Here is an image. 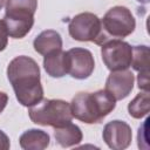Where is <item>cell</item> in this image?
Wrapping results in <instances>:
<instances>
[{
    "label": "cell",
    "instance_id": "cell-20",
    "mask_svg": "<svg viewBox=\"0 0 150 150\" xmlns=\"http://www.w3.org/2000/svg\"><path fill=\"white\" fill-rule=\"evenodd\" d=\"M9 146H11V143H9L8 136L2 130H0V150H8Z\"/></svg>",
    "mask_w": 150,
    "mask_h": 150
},
{
    "label": "cell",
    "instance_id": "cell-12",
    "mask_svg": "<svg viewBox=\"0 0 150 150\" xmlns=\"http://www.w3.org/2000/svg\"><path fill=\"white\" fill-rule=\"evenodd\" d=\"M33 47L36 53L47 55L55 50L62 49V38L54 29H47L41 32L33 41Z\"/></svg>",
    "mask_w": 150,
    "mask_h": 150
},
{
    "label": "cell",
    "instance_id": "cell-9",
    "mask_svg": "<svg viewBox=\"0 0 150 150\" xmlns=\"http://www.w3.org/2000/svg\"><path fill=\"white\" fill-rule=\"evenodd\" d=\"M102 137L110 149L123 150L130 145L132 139V131L127 122L114 120L104 125Z\"/></svg>",
    "mask_w": 150,
    "mask_h": 150
},
{
    "label": "cell",
    "instance_id": "cell-6",
    "mask_svg": "<svg viewBox=\"0 0 150 150\" xmlns=\"http://www.w3.org/2000/svg\"><path fill=\"white\" fill-rule=\"evenodd\" d=\"M102 28L109 39L129 36L136 27V20L129 8L124 6L111 7L101 20Z\"/></svg>",
    "mask_w": 150,
    "mask_h": 150
},
{
    "label": "cell",
    "instance_id": "cell-22",
    "mask_svg": "<svg viewBox=\"0 0 150 150\" xmlns=\"http://www.w3.org/2000/svg\"><path fill=\"white\" fill-rule=\"evenodd\" d=\"M138 2H141V4H148L150 0H137Z\"/></svg>",
    "mask_w": 150,
    "mask_h": 150
},
{
    "label": "cell",
    "instance_id": "cell-16",
    "mask_svg": "<svg viewBox=\"0 0 150 150\" xmlns=\"http://www.w3.org/2000/svg\"><path fill=\"white\" fill-rule=\"evenodd\" d=\"M132 68L141 71H149V48L148 46H134L132 47V57L131 64Z\"/></svg>",
    "mask_w": 150,
    "mask_h": 150
},
{
    "label": "cell",
    "instance_id": "cell-11",
    "mask_svg": "<svg viewBox=\"0 0 150 150\" xmlns=\"http://www.w3.org/2000/svg\"><path fill=\"white\" fill-rule=\"evenodd\" d=\"M43 67L50 77H62L68 74V55L62 49L43 56Z\"/></svg>",
    "mask_w": 150,
    "mask_h": 150
},
{
    "label": "cell",
    "instance_id": "cell-14",
    "mask_svg": "<svg viewBox=\"0 0 150 150\" xmlns=\"http://www.w3.org/2000/svg\"><path fill=\"white\" fill-rule=\"evenodd\" d=\"M49 135L40 129L26 130L19 138L20 146L25 150H43L49 145Z\"/></svg>",
    "mask_w": 150,
    "mask_h": 150
},
{
    "label": "cell",
    "instance_id": "cell-8",
    "mask_svg": "<svg viewBox=\"0 0 150 150\" xmlns=\"http://www.w3.org/2000/svg\"><path fill=\"white\" fill-rule=\"evenodd\" d=\"M68 74L76 80L88 79L95 68V61L91 52L86 48L75 47L67 50Z\"/></svg>",
    "mask_w": 150,
    "mask_h": 150
},
{
    "label": "cell",
    "instance_id": "cell-15",
    "mask_svg": "<svg viewBox=\"0 0 150 150\" xmlns=\"http://www.w3.org/2000/svg\"><path fill=\"white\" fill-rule=\"evenodd\" d=\"M150 109V96L149 91L139 93L128 104V112L134 118H142L148 115Z\"/></svg>",
    "mask_w": 150,
    "mask_h": 150
},
{
    "label": "cell",
    "instance_id": "cell-21",
    "mask_svg": "<svg viewBox=\"0 0 150 150\" xmlns=\"http://www.w3.org/2000/svg\"><path fill=\"white\" fill-rule=\"evenodd\" d=\"M7 102H8V95L6 93H4V91H0V114L6 108Z\"/></svg>",
    "mask_w": 150,
    "mask_h": 150
},
{
    "label": "cell",
    "instance_id": "cell-3",
    "mask_svg": "<svg viewBox=\"0 0 150 150\" xmlns=\"http://www.w3.org/2000/svg\"><path fill=\"white\" fill-rule=\"evenodd\" d=\"M4 21L8 35L13 39L25 38L34 25L38 0H6Z\"/></svg>",
    "mask_w": 150,
    "mask_h": 150
},
{
    "label": "cell",
    "instance_id": "cell-17",
    "mask_svg": "<svg viewBox=\"0 0 150 150\" xmlns=\"http://www.w3.org/2000/svg\"><path fill=\"white\" fill-rule=\"evenodd\" d=\"M149 118H146L143 124L138 129V135H137V141H138V148L141 149H148V124H149Z\"/></svg>",
    "mask_w": 150,
    "mask_h": 150
},
{
    "label": "cell",
    "instance_id": "cell-23",
    "mask_svg": "<svg viewBox=\"0 0 150 150\" xmlns=\"http://www.w3.org/2000/svg\"><path fill=\"white\" fill-rule=\"evenodd\" d=\"M5 1H6V0H0V9L4 7V5H5Z\"/></svg>",
    "mask_w": 150,
    "mask_h": 150
},
{
    "label": "cell",
    "instance_id": "cell-2",
    "mask_svg": "<svg viewBox=\"0 0 150 150\" xmlns=\"http://www.w3.org/2000/svg\"><path fill=\"white\" fill-rule=\"evenodd\" d=\"M69 104L73 117L83 123L94 124L102 122L115 109L116 100L107 89H100L95 93H79Z\"/></svg>",
    "mask_w": 150,
    "mask_h": 150
},
{
    "label": "cell",
    "instance_id": "cell-5",
    "mask_svg": "<svg viewBox=\"0 0 150 150\" xmlns=\"http://www.w3.org/2000/svg\"><path fill=\"white\" fill-rule=\"evenodd\" d=\"M69 35L81 42H94L96 45H103L110 40L104 33L101 23V19L90 12H84L75 15L68 25Z\"/></svg>",
    "mask_w": 150,
    "mask_h": 150
},
{
    "label": "cell",
    "instance_id": "cell-19",
    "mask_svg": "<svg viewBox=\"0 0 150 150\" xmlns=\"http://www.w3.org/2000/svg\"><path fill=\"white\" fill-rule=\"evenodd\" d=\"M137 83L139 89H142L143 91H149V71L138 73Z\"/></svg>",
    "mask_w": 150,
    "mask_h": 150
},
{
    "label": "cell",
    "instance_id": "cell-13",
    "mask_svg": "<svg viewBox=\"0 0 150 150\" xmlns=\"http://www.w3.org/2000/svg\"><path fill=\"white\" fill-rule=\"evenodd\" d=\"M54 129H55L54 130L55 141L62 148L74 146L76 144H79L83 138L80 127H77L76 124H73L71 122H69L64 125L54 128Z\"/></svg>",
    "mask_w": 150,
    "mask_h": 150
},
{
    "label": "cell",
    "instance_id": "cell-18",
    "mask_svg": "<svg viewBox=\"0 0 150 150\" xmlns=\"http://www.w3.org/2000/svg\"><path fill=\"white\" fill-rule=\"evenodd\" d=\"M8 32L4 20H0V52H2L8 45Z\"/></svg>",
    "mask_w": 150,
    "mask_h": 150
},
{
    "label": "cell",
    "instance_id": "cell-7",
    "mask_svg": "<svg viewBox=\"0 0 150 150\" xmlns=\"http://www.w3.org/2000/svg\"><path fill=\"white\" fill-rule=\"evenodd\" d=\"M101 55L110 71L124 70L131 64L132 46L121 39H110L101 45Z\"/></svg>",
    "mask_w": 150,
    "mask_h": 150
},
{
    "label": "cell",
    "instance_id": "cell-10",
    "mask_svg": "<svg viewBox=\"0 0 150 150\" xmlns=\"http://www.w3.org/2000/svg\"><path fill=\"white\" fill-rule=\"evenodd\" d=\"M135 76L131 70H116L111 71L105 81V89L115 97L116 101L123 100L129 96L134 88Z\"/></svg>",
    "mask_w": 150,
    "mask_h": 150
},
{
    "label": "cell",
    "instance_id": "cell-4",
    "mask_svg": "<svg viewBox=\"0 0 150 150\" xmlns=\"http://www.w3.org/2000/svg\"><path fill=\"white\" fill-rule=\"evenodd\" d=\"M28 115L33 123L54 128L64 125L73 120L70 104L63 100L42 98L29 107Z\"/></svg>",
    "mask_w": 150,
    "mask_h": 150
},
{
    "label": "cell",
    "instance_id": "cell-1",
    "mask_svg": "<svg viewBox=\"0 0 150 150\" xmlns=\"http://www.w3.org/2000/svg\"><path fill=\"white\" fill-rule=\"evenodd\" d=\"M7 77L23 107H32L43 98L40 68L34 59L26 55L14 57L7 67Z\"/></svg>",
    "mask_w": 150,
    "mask_h": 150
}]
</instances>
